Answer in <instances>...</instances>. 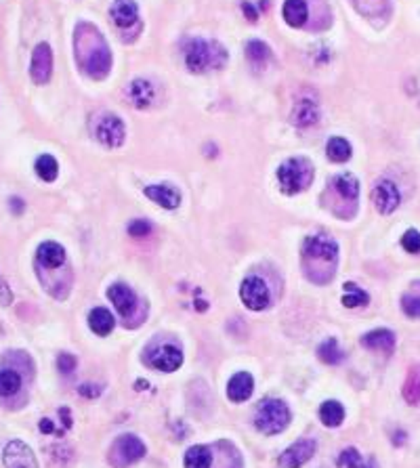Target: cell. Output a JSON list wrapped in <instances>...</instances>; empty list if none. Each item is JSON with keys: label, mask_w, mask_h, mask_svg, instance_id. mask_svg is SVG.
<instances>
[{"label": "cell", "mask_w": 420, "mask_h": 468, "mask_svg": "<svg viewBox=\"0 0 420 468\" xmlns=\"http://www.w3.org/2000/svg\"><path fill=\"white\" fill-rule=\"evenodd\" d=\"M74 53L80 69L86 76L101 80L110 74L112 53L99 28L91 23H78L74 32Z\"/></svg>", "instance_id": "6da1fadb"}, {"label": "cell", "mask_w": 420, "mask_h": 468, "mask_svg": "<svg viewBox=\"0 0 420 468\" xmlns=\"http://www.w3.org/2000/svg\"><path fill=\"white\" fill-rule=\"evenodd\" d=\"M339 263V246L328 235H311L302 244V269L315 284H326L334 278Z\"/></svg>", "instance_id": "7a4b0ae2"}, {"label": "cell", "mask_w": 420, "mask_h": 468, "mask_svg": "<svg viewBox=\"0 0 420 468\" xmlns=\"http://www.w3.org/2000/svg\"><path fill=\"white\" fill-rule=\"evenodd\" d=\"M225 61H227V51L215 40H191L185 47V63L195 74L208 69H221Z\"/></svg>", "instance_id": "3957f363"}, {"label": "cell", "mask_w": 420, "mask_h": 468, "mask_svg": "<svg viewBox=\"0 0 420 468\" xmlns=\"http://www.w3.org/2000/svg\"><path fill=\"white\" fill-rule=\"evenodd\" d=\"M313 181V166L305 158H290L278 169V183L284 193L295 195L307 189Z\"/></svg>", "instance_id": "277c9868"}, {"label": "cell", "mask_w": 420, "mask_h": 468, "mask_svg": "<svg viewBox=\"0 0 420 468\" xmlns=\"http://www.w3.org/2000/svg\"><path fill=\"white\" fill-rule=\"evenodd\" d=\"M290 422V410L280 399H265L254 413V426L265 435L282 433Z\"/></svg>", "instance_id": "5b68a950"}, {"label": "cell", "mask_w": 420, "mask_h": 468, "mask_svg": "<svg viewBox=\"0 0 420 468\" xmlns=\"http://www.w3.org/2000/svg\"><path fill=\"white\" fill-rule=\"evenodd\" d=\"M145 456V445L135 435H122L110 450V462L116 468H124Z\"/></svg>", "instance_id": "8992f818"}, {"label": "cell", "mask_w": 420, "mask_h": 468, "mask_svg": "<svg viewBox=\"0 0 420 468\" xmlns=\"http://www.w3.org/2000/svg\"><path fill=\"white\" fill-rule=\"evenodd\" d=\"M95 137L99 139L101 145L106 147H120L126 139V126L120 118L114 116V114H108V116H101L95 124Z\"/></svg>", "instance_id": "52a82bcc"}, {"label": "cell", "mask_w": 420, "mask_h": 468, "mask_svg": "<svg viewBox=\"0 0 420 468\" xmlns=\"http://www.w3.org/2000/svg\"><path fill=\"white\" fill-rule=\"evenodd\" d=\"M240 298L250 311H263V309L269 307L271 294H269V288L265 286V282L261 278L252 275V278H246L242 282Z\"/></svg>", "instance_id": "ba28073f"}, {"label": "cell", "mask_w": 420, "mask_h": 468, "mask_svg": "<svg viewBox=\"0 0 420 468\" xmlns=\"http://www.w3.org/2000/svg\"><path fill=\"white\" fill-rule=\"evenodd\" d=\"M399 189L391 181H378L372 189V202L380 215H391L399 206Z\"/></svg>", "instance_id": "9c48e42d"}, {"label": "cell", "mask_w": 420, "mask_h": 468, "mask_svg": "<svg viewBox=\"0 0 420 468\" xmlns=\"http://www.w3.org/2000/svg\"><path fill=\"white\" fill-rule=\"evenodd\" d=\"M147 361L152 367L156 370H162V372H175L179 370L181 363H183V353H181L179 347L166 343V345H160L158 349L147 355Z\"/></svg>", "instance_id": "30bf717a"}, {"label": "cell", "mask_w": 420, "mask_h": 468, "mask_svg": "<svg viewBox=\"0 0 420 468\" xmlns=\"http://www.w3.org/2000/svg\"><path fill=\"white\" fill-rule=\"evenodd\" d=\"M32 78L36 84H47L51 80V74H53V51L47 42L38 45L34 55H32Z\"/></svg>", "instance_id": "8fae6325"}, {"label": "cell", "mask_w": 420, "mask_h": 468, "mask_svg": "<svg viewBox=\"0 0 420 468\" xmlns=\"http://www.w3.org/2000/svg\"><path fill=\"white\" fill-rule=\"evenodd\" d=\"M313 454H315V443L311 439H300L280 456L278 464L280 468H300L313 458Z\"/></svg>", "instance_id": "7c38bea8"}, {"label": "cell", "mask_w": 420, "mask_h": 468, "mask_svg": "<svg viewBox=\"0 0 420 468\" xmlns=\"http://www.w3.org/2000/svg\"><path fill=\"white\" fill-rule=\"evenodd\" d=\"M2 460H4V467L6 468H38L36 456H34L32 450H30L25 443H21V441H11V443L4 447Z\"/></svg>", "instance_id": "4fadbf2b"}, {"label": "cell", "mask_w": 420, "mask_h": 468, "mask_svg": "<svg viewBox=\"0 0 420 468\" xmlns=\"http://www.w3.org/2000/svg\"><path fill=\"white\" fill-rule=\"evenodd\" d=\"M145 195L152 200V202H156V204H160L162 208H169V210H173V208H177L181 204V193L177 187H173L171 183H158V185H149V187H145Z\"/></svg>", "instance_id": "5bb4252c"}, {"label": "cell", "mask_w": 420, "mask_h": 468, "mask_svg": "<svg viewBox=\"0 0 420 468\" xmlns=\"http://www.w3.org/2000/svg\"><path fill=\"white\" fill-rule=\"evenodd\" d=\"M154 95H156V89L149 80H143V78H137L128 84V99L135 108L143 110V108H149L152 101H154Z\"/></svg>", "instance_id": "9a60e30c"}, {"label": "cell", "mask_w": 420, "mask_h": 468, "mask_svg": "<svg viewBox=\"0 0 420 468\" xmlns=\"http://www.w3.org/2000/svg\"><path fill=\"white\" fill-rule=\"evenodd\" d=\"M110 15L118 28H130L139 21V8H137L135 0H114Z\"/></svg>", "instance_id": "2e32d148"}, {"label": "cell", "mask_w": 420, "mask_h": 468, "mask_svg": "<svg viewBox=\"0 0 420 468\" xmlns=\"http://www.w3.org/2000/svg\"><path fill=\"white\" fill-rule=\"evenodd\" d=\"M108 296H110V300L114 302V307L118 309V313H120L122 317H130V315H132V311H135V307H137V296H135V292H132L128 286L114 284V286L108 290Z\"/></svg>", "instance_id": "e0dca14e"}, {"label": "cell", "mask_w": 420, "mask_h": 468, "mask_svg": "<svg viewBox=\"0 0 420 468\" xmlns=\"http://www.w3.org/2000/svg\"><path fill=\"white\" fill-rule=\"evenodd\" d=\"M361 347L370 351L391 353L395 349V334L391 330H372L365 336H361Z\"/></svg>", "instance_id": "ac0fdd59"}, {"label": "cell", "mask_w": 420, "mask_h": 468, "mask_svg": "<svg viewBox=\"0 0 420 468\" xmlns=\"http://www.w3.org/2000/svg\"><path fill=\"white\" fill-rule=\"evenodd\" d=\"M38 263H40L42 267H47L49 271L63 267V263H65V250H63V246H59L57 241H45V244H40V248H38Z\"/></svg>", "instance_id": "d6986e66"}, {"label": "cell", "mask_w": 420, "mask_h": 468, "mask_svg": "<svg viewBox=\"0 0 420 468\" xmlns=\"http://www.w3.org/2000/svg\"><path fill=\"white\" fill-rule=\"evenodd\" d=\"M252 389H254V380L248 372H238L229 384H227V397L236 404L240 401H246L250 395H252Z\"/></svg>", "instance_id": "ffe728a7"}, {"label": "cell", "mask_w": 420, "mask_h": 468, "mask_svg": "<svg viewBox=\"0 0 420 468\" xmlns=\"http://www.w3.org/2000/svg\"><path fill=\"white\" fill-rule=\"evenodd\" d=\"M319 118V110H317V103L311 101V99H299L295 103V110H293V122L305 128V126H311L315 124Z\"/></svg>", "instance_id": "44dd1931"}, {"label": "cell", "mask_w": 420, "mask_h": 468, "mask_svg": "<svg viewBox=\"0 0 420 468\" xmlns=\"http://www.w3.org/2000/svg\"><path fill=\"white\" fill-rule=\"evenodd\" d=\"M332 189L341 195V198H345V200H349V202H358V195H360V183H358V178L353 175H349V173H341V175H336L332 178Z\"/></svg>", "instance_id": "7402d4cb"}, {"label": "cell", "mask_w": 420, "mask_h": 468, "mask_svg": "<svg viewBox=\"0 0 420 468\" xmlns=\"http://www.w3.org/2000/svg\"><path fill=\"white\" fill-rule=\"evenodd\" d=\"M89 326H91V330H93L95 334L108 336V334L114 330V315H112L108 309L97 307V309H93L91 315H89Z\"/></svg>", "instance_id": "603a6c76"}, {"label": "cell", "mask_w": 420, "mask_h": 468, "mask_svg": "<svg viewBox=\"0 0 420 468\" xmlns=\"http://www.w3.org/2000/svg\"><path fill=\"white\" fill-rule=\"evenodd\" d=\"M282 13H284L286 23L293 25V28H300V25L307 21V15H309V11H307V2H305V0H286Z\"/></svg>", "instance_id": "cb8c5ba5"}, {"label": "cell", "mask_w": 420, "mask_h": 468, "mask_svg": "<svg viewBox=\"0 0 420 468\" xmlns=\"http://www.w3.org/2000/svg\"><path fill=\"white\" fill-rule=\"evenodd\" d=\"M212 452L206 445H193L185 454V468H210Z\"/></svg>", "instance_id": "d4e9b609"}, {"label": "cell", "mask_w": 420, "mask_h": 468, "mask_svg": "<svg viewBox=\"0 0 420 468\" xmlns=\"http://www.w3.org/2000/svg\"><path fill=\"white\" fill-rule=\"evenodd\" d=\"M326 154H328V158L332 160V162H347L349 158H351V145H349V141L347 139H343V137H332L330 141H328V147H326Z\"/></svg>", "instance_id": "484cf974"}, {"label": "cell", "mask_w": 420, "mask_h": 468, "mask_svg": "<svg viewBox=\"0 0 420 468\" xmlns=\"http://www.w3.org/2000/svg\"><path fill=\"white\" fill-rule=\"evenodd\" d=\"M404 399L410 406H420V365L410 370V374L404 382Z\"/></svg>", "instance_id": "4316f807"}, {"label": "cell", "mask_w": 420, "mask_h": 468, "mask_svg": "<svg viewBox=\"0 0 420 468\" xmlns=\"http://www.w3.org/2000/svg\"><path fill=\"white\" fill-rule=\"evenodd\" d=\"M319 418L326 426H339L345 420V408L339 401H326L319 408Z\"/></svg>", "instance_id": "83f0119b"}, {"label": "cell", "mask_w": 420, "mask_h": 468, "mask_svg": "<svg viewBox=\"0 0 420 468\" xmlns=\"http://www.w3.org/2000/svg\"><path fill=\"white\" fill-rule=\"evenodd\" d=\"M317 355H319V359H322L324 363H328V365H336V363H341V361L345 359V351L339 349V345H336L334 338L324 341V343L319 345V349H317Z\"/></svg>", "instance_id": "f1b7e54d"}, {"label": "cell", "mask_w": 420, "mask_h": 468, "mask_svg": "<svg viewBox=\"0 0 420 468\" xmlns=\"http://www.w3.org/2000/svg\"><path fill=\"white\" fill-rule=\"evenodd\" d=\"M21 389V376L15 370H0V397H11Z\"/></svg>", "instance_id": "f546056e"}, {"label": "cell", "mask_w": 420, "mask_h": 468, "mask_svg": "<svg viewBox=\"0 0 420 468\" xmlns=\"http://www.w3.org/2000/svg\"><path fill=\"white\" fill-rule=\"evenodd\" d=\"M57 173H59V166H57V160L53 156L45 154L36 160V175L40 176L42 181L53 183L57 178Z\"/></svg>", "instance_id": "4dcf8cb0"}, {"label": "cell", "mask_w": 420, "mask_h": 468, "mask_svg": "<svg viewBox=\"0 0 420 468\" xmlns=\"http://www.w3.org/2000/svg\"><path fill=\"white\" fill-rule=\"evenodd\" d=\"M246 55H248L250 63H252L254 67H263V65L267 63V59L271 57V49H269L265 42H261V40H252V42H248V47H246Z\"/></svg>", "instance_id": "1f68e13d"}, {"label": "cell", "mask_w": 420, "mask_h": 468, "mask_svg": "<svg viewBox=\"0 0 420 468\" xmlns=\"http://www.w3.org/2000/svg\"><path fill=\"white\" fill-rule=\"evenodd\" d=\"M339 467L343 468H376L374 464V460H363L361 458V454L356 450V447H349V450H345L343 454H341V458H339Z\"/></svg>", "instance_id": "d6a6232c"}, {"label": "cell", "mask_w": 420, "mask_h": 468, "mask_svg": "<svg viewBox=\"0 0 420 468\" xmlns=\"http://www.w3.org/2000/svg\"><path fill=\"white\" fill-rule=\"evenodd\" d=\"M402 309L408 317H420V282L412 286L410 292L402 296Z\"/></svg>", "instance_id": "836d02e7"}, {"label": "cell", "mask_w": 420, "mask_h": 468, "mask_svg": "<svg viewBox=\"0 0 420 468\" xmlns=\"http://www.w3.org/2000/svg\"><path fill=\"white\" fill-rule=\"evenodd\" d=\"M368 300H370V296L363 290H360L353 282L345 284V296H343V304L345 307H349V309L363 307V304H368Z\"/></svg>", "instance_id": "e575fe53"}, {"label": "cell", "mask_w": 420, "mask_h": 468, "mask_svg": "<svg viewBox=\"0 0 420 468\" xmlns=\"http://www.w3.org/2000/svg\"><path fill=\"white\" fill-rule=\"evenodd\" d=\"M402 246L408 250V252H412V254H419L420 252V234L416 229H410V232H406L404 237H402Z\"/></svg>", "instance_id": "d590c367"}, {"label": "cell", "mask_w": 420, "mask_h": 468, "mask_svg": "<svg viewBox=\"0 0 420 468\" xmlns=\"http://www.w3.org/2000/svg\"><path fill=\"white\" fill-rule=\"evenodd\" d=\"M128 234L132 237H145V235L152 234V225L147 221H132L128 225Z\"/></svg>", "instance_id": "8d00e7d4"}, {"label": "cell", "mask_w": 420, "mask_h": 468, "mask_svg": "<svg viewBox=\"0 0 420 468\" xmlns=\"http://www.w3.org/2000/svg\"><path fill=\"white\" fill-rule=\"evenodd\" d=\"M57 367L63 374H69L72 370H76V357L69 355V353H61L59 357H57Z\"/></svg>", "instance_id": "74e56055"}, {"label": "cell", "mask_w": 420, "mask_h": 468, "mask_svg": "<svg viewBox=\"0 0 420 468\" xmlns=\"http://www.w3.org/2000/svg\"><path fill=\"white\" fill-rule=\"evenodd\" d=\"M101 393V387H97V384H82L80 387V395H84V397H97Z\"/></svg>", "instance_id": "f35d334b"}, {"label": "cell", "mask_w": 420, "mask_h": 468, "mask_svg": "<svg viewBox=\"0 0 420 468\" xmlns=\"http://www.w3.org/2000/svg\"><path fill=\"white\" fill-rule=\"evenodd\" d=\"M242 11L246 13V17H248L250 21H254V19L259 17V13L254 11V6H252V4H248V2H242Z\"/></svg>", "instance_id": "ab89813d"}, {"label": "cell", "mask_w": 420, "mask_h": 468, "mask_svg": "<svg viewBox=\"0 0 420 468\" xmlns=\"http://www.w3.org/2000/svg\"><path fill=\"white\" fill-rule=\"evenodd\" d=\"M11 290L6 288V284H0V304H8L11 302Z\"/></svg>", "instance_id": "60d3db41"}, {"label": "cell", "mask_w": 420, "mask_h": 468, "mask_svg": "<svg viewBox=\"0 0 420 468\" xmlns=\"http://www.w3.org/2000/svg\"><path fill=\"white\" fill-rule=\"evenodd\" d=\"M13 208H15L17 212L21 210V200H19V198H15V200H13Z\"/></svg>", "instance_id": "b9f144b4"}]
</instances>
